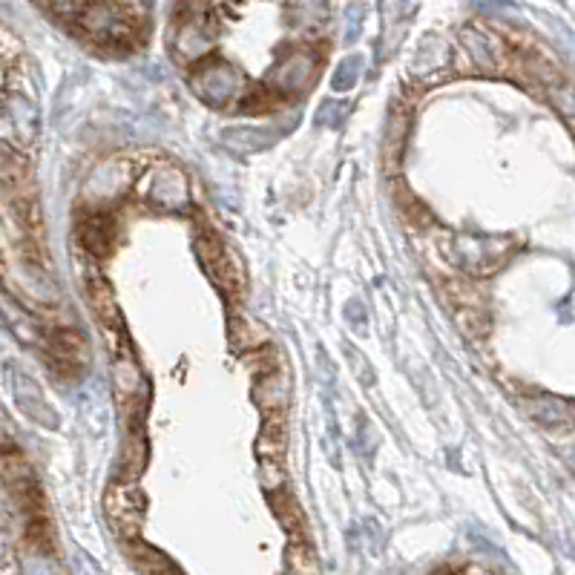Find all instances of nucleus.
<instances>
[{
	"mask_svg": "<svg viewBox=\"0 0 575 575\" xmlns=\"http://www.w3.org/2000/svg\"><path fill=\"white\" fill-rule=\"evenodd\" d=\"M446 253L463 274L489 276L501 271L512 259L515 242L512 236H498V233H455Z\"/></svg>",
	"mask_w": 575,
	"mask_h": 575,
	"instance_id": "f257e3e1",
	"label": "nucleus"
},
{
	"mask_svg": "<svg viewBox=\"0 0 575 575\" xmlns=\"http://www.w3.org/2000/svg\"><path fill=\"white\" fill-rule=\"evenodd\" d=\"M138 173H141V161L136 156H110V159H104L84 182V202L113 205L115 199H121L133 187Z\"/></svg>",
	"mask_w": 575,
	"mask_h": 575,
	"instance_id": "f03ea898",
	"label": "nucleus"
},
{
	"mask_svg": "<svg viewBox=\"0 0 575 575\" xmlns=\"http://www.w3.org/2000/svg\"><path fill=\"white\" fill-rule=\"evenodd\" d=\"M144 509H147V498H144L138 483L115 481L107 486V492H104V515H107L115 535L136 538L138 532H141V524H144Z\"/></svg>",
	"mask_w": 575,
	"mask_h": 575,
	"instance_id": "7ed1b4c3",
	"label": "nucleus"
},
{
	"mask_svg": "<svg viewBox=\"0 0 575 575\" xmlns=\"http://www.w3.org/2000/svg\"><path fill=\"white\" fill-rule=\"evenodd\" d=\"M196 256H199V262H202V268L207 271V276L213 279V285L216 288H222V291H239L242 285H245V276H242V268H239V262H236V256L225 248V242H219L216 236H199L196 239Z\"/></svg>",
	"mask_w": 575,
	"mask_h": 575,
	"instance_id": "20e7f679",
	"label": "nucleus"
},
{
	"mask_svg": "<svg viewBox=\"0 0 575 575\" xmlns=\"http://www.w3.org/2000/svg\"><path fill=\"white\" fill-rule=\"evenodd\" d=\"M190 87L210 107H225L233 98L242 95L245 78H242L239 69H233L230 64H213V67H202L199 72H193Z\"/></svg>",
	"mask_w": 575,
	"mask_h": 575,
	"instance_id": "39448f33",
	"label": "nucleus"
},
{
	"mask_svg": "<svg viewBox=\"0 0 575 575\" xmlns=\"http://www.w3.org/2000/svg\"><path fill=\"white\" fill-rule=\"evenodd\" d=\"M144 199L161 210H184L190 205V184L182 167L176 164H156L147 176Z\"/></svg>",
	"mask_w": 575,
	"mask_h": 575,
	"instance_id": "423d86ee",
	"label": "nucleus"
},
{
	"mask_svg": "<svg viewBox=\"0 0 575 575\" xmlns=\"http://www.w3.org/2000/svg\"><path fill=\"white\" fill-rule=\"evenodd\" d=\"M6 377H9V389H12V397L32 423L44 426V429H58V412L55 406L44 397V389L18 366L6 368Z\"/></svg>",
	"mask_w": 575,
	"mask_h": 575,
	"instance_id": "0eeeda50",
	"label": "nucleus"
},
{
	"mask_svg": "<svg viewBox=\"0 0 575 575\" xmlns=\"http://www.w3.org/2000/svg\"><path fill=\"white\" fill-rule=\"evenodd\" d=\"M317 72H320V61L314 52L288 49L271 72V84L285 95H299L317 81Z\"/></svg>",
	"mask_w": 575,
	"mask_h": 575,
	"instance_id": "6e6552de",
	"label": "nucleus"
},
{
	"mask_svg": "<svg viewBox=\"0 0 575 575\" xmlns=\"http://www.w3.org/2000/svg\"><path fill=\"white\" fill-rule=\"evenodd\" d=\"M133 6H115V3H84L81 26L90 32L95 41L115 44L130 38V21L124 18Z\"/></svg>",
	"mask_w": 575,
	"mask_h": 575,
	"instance_id": "1a4fd4ad",
	"label": "nucleus"
},
{
	"mask_svg": "<svg viewBox=\"0 0 575 575\" xmlns=\"http://www.w3.org/2000/svg\"><path fill=\"white\" fill-rule=\"evenodd\" d=\"M460 44L481 72H501L504 69L506 44L495 32H489L483 26H466L460 32Z\"/></svg>",
	"mask_w": 575,
	"mask_h": 575,
	"instance_id": "9d476101",
	"label": "nucleus"
},
{
	"mask_svg": "<svg viewBox=\"0 0 575 575\" xmlns=\"http://www.w3.org/2000/svg\"><path fill=\"white\" fill-rule=\"evenodd\" d=\"M173 49H176L179 61H184V64H196V61H202L207 52L213 49V32H210V23H205V21L182 23V29L176 32Z\"/></svg>",
	"mask_w": 575,
	"mask_h": 575,
	"instance_id": "9b49d317",
	"label": "nucleus"
},
{
	"mask_svg": "<svg viewBox=\"0 0 575 575\" xmlns=\"http://www.w3.org/2000/svg\"><path fill=\"white\" fill-rule=\"evenodd\" d=\"M279 136L282 127H233L222 133V144L236 156H251L259 150H268Z\"/></svg>",
	"mask_w": 575,
	"mask_h": 575,
	"instance_id": "f8f14e48",
	"label": "nucleus"
},
{
	"mask_svg": "<svg viewBox=\"0 0 575 575\" xmlns=\"http://www.w3.org/2000/svg\"><path fill=\"white\" fill-rule=\"evenodd\" d=\"M0 317L6 322V328H9L23 345H38L44 340V331H41L38 320L23 308L21 302H15V299L9 297V294H3V291H0Z\"/></svg>",
	"mask_w": 575,
	"mask_h": 575,
	"instance_id": "ddd939ff",
	"label": "nucleus"
},
{
	"mask_svg": "<svg viewBox=\"0 0 575 575\" xmlns=\"http://www.w3.org/2000/svg\"><path fill=\"white\" fill-rule=\"evenodd\" d=\"M87 297H90L92 314L98 317L104 328H121V308H118L113 285L104 276L92 274L87 279Z\"/></svg>",
	"mask_w": 575,
	"mask_h": 575,
	"instance_id": "4468645a",
	"label": "nucleus"
},
{
	"mask_svg": "<svg viewBox=\"0 0 575 575\" xmlns=\"http://www.w3.org/2000/svg\"><path fill=\"white\" fill-rule=\"evenodd\" d=\"M113 386L121 403H136V400H141L147 394V380H144V374H141V368L136 366L133 357H127V354L115 357Z\"/></svg>",
	"mask_w": 575,
	"mask_h": 575,
	"instance_id": "2eb2a0df",
	"label": "nucleus"
},
{
	"mask_svg": "<svg viewBox=\"0 0 575 575\" xmlns=\"http://www.w3.org/2000/svg\"><path fill=\"white\" fill-rule=\"evenodd\" d=\"M6 115H9V124H12V130H15V136L21 138V141H32V138L38 136V124H41V118H38V107L21 95V92H9V98H6Z\"/></svg>",
	"mask_w": 575,
	"mask_h": 575,
	"instance_id": "dca6fc26",
	"label": "nucleus"
},
{
	"mask_svg": "<svg viewBox=\"0 0 575 575\" xmlns=\"http://www.w3.org/2000/svg\"><path fill=\"white\" fill-rule=\"evenodd\" d=\"M253 400H256V406L268 414V417L282 412L285 403H288V380H285V374H279V371L265 374V377L256 383V389H253Z\"/></svg>",
	"mask_w": 575,
	"mask_h": 575,
	"instance_id": "f3484780",
	"label": "nucleus"
},
{
	"mask_svg": "<svg viewBox=\"0 0 575 575\" xmlns=\"http://www.w3.org/2000/svg\"><path fill=\"white\" fill-rule=\"evenodd\" d=\"M49 345H52V354H55L64 366L81 368L90 363V343H87L78 331H72V328L55 331Z\"/></svg>",
	"mask_w": 575,
	"mask_h": 575,
	"instance_id": "a211bd4d",
	"label": "nucleus"
},
{
	"mask_svg": "<svg viewBox=\"0 0 575 575\" xmlns=\"http://www.w3.org/2000/svg\"><path fill=\"white\" fill-rule=\"evenodd\" d=\"M449 64V46L440 35H423V41L417 44L412 58L414 75H432L437 69Z\"/></svg>",
	"mask_w": 575,
	"mask_h": 575,
	"instance_id": "6ab92c4d",
	"label": "nucleus"
},
{
	"mask_svg": "<svg viewBox=\"0 0 575 575\" xmlns=\"http://www.w3.org/2000/svg\"><path fill=\"white\" fill-rule=\"evenodd\" d=\"M285 443H288V437H285L282 417H279V414L265 417V423H262V429H259V435H256V458H259V463H262V460L279 463L282 455H285Z\"/></svg>",
	"mask_w": 575,
	"mask_h": 575,
	"instance_id": "aec40b11",
	"label": "nucleus"
},
{
	"mask_svg": "<svg viewBox=\"0 0 575 575\" xmlns=\"http://www.w3.org/2000/svg\"><path fill=\"white\" fill-rule=\"evenodd\" d=\"M529 414L547 426H567L573 420V406L564 397H552V394H535L527 403Z\"/></svg>",
	"mask_w": 575,
	"mask_h": 575,
	"instance_id": "412c9836",
	"label": "nucleus"
},
{
	"mask_svg": "<svg viewBox=\"0 0 575 575\" xmlns=\"http://www.w3.org/2000/svg\"><path fill=\"white\" fill-rule=\"evenodd\" d=\"M78 239L81 245L92 253V256H107L113 248V225L107 216H90L81 222L78 228Z\"/></svg>",
	"mask_w": 575,
	"mask_h": 575,
	"instance_id": "4be33fe9",
	"label": "nucleus"
},
{
	"mask_svg": "<svg viewBox=\"0 0 575 575\" xmlns=\"http://www.w3.org/2000/svg\"><path fill=\"white\" fill-rule=\"evenodd\" d=\"M133 561L144 575H182V570L164 555L147 544H133Z\"/></svg>",
	"mask_w": 575,
	"mask_h": 575,
	"instance_id": "5701e85b",
	"label": "nucleus"
},
{
	"mask_svg": "<svg viewBox=\"0 0 575 575\" xmlns=\"http://www.w3.org/2000/svg\"><path fill=\"white\" fill-rule=\"evenodd\" d=\"M147 446H144V435L133 432V437L127 440L124 452H121V481L136 483V478L144 472V463H147Z\"/></svg>",
	"mask_w": 575,
	"mask_h": 575,
	"instance_id": "b1692460",
	"label": "nucleus"
},
{
	"mask_svg": "<svg viewBox=\"0 0 575 575\" xmlns=\"http://www.w3.org/2000/svg\"><path fill=\"white\" fill-rule=\"evenodd\" d=\"M363 75V55H345L340 61V67L334 69V78H331V90L337 92H348L357 87Z\"/></svg>",
	"mask_w": 575,
	"mask_h": 575,
	"instance_id": "393cba45",
	"label": "nucleus"
},
{
	"mask_svg": "<svg viewBox=\"0 0 575 575\" xmlns=\"http://www.w3.org/2000/svg\"><path fill=\"white\" fill-rule=\"evenodd\" d=\"M21 570L23 575H67L64 573V567H61L52 555H46V552L41 550L23 552Z\"/></svg>",
	"mask_w": 575,
	"mask_h": 575,
	"instance_id": "a878e982",
	"label": "nucleus"
},
{
	"mask_svg": "<svg viewBox=\"0 0 575 575\" xmlns=\"http://www.w3.org/2000/svg\"><path fill=\"white\" fill-rule=\"evenodd\" d=\"M351 113V107L345 101H322L320 110H317V124L325 127V130H340L345 124V118Z\"/></svg>",
	"mask_w": 575,
	"mask_h": 575,
	"instance_id": "bb28decb",
	"label": "nucleus"
},
{
	"mask_svg": "<svg viewBox=\"0 0 575 575\" xmlns=\"http://www.w3.org/2000/svg\"><path fill=\"white\" fill-rule=\"evenodd\" d=\"M406 124H409V118L403 110H394V118H391L389 124V138H386V156L389 161H400V150H403V141H406Z\"/></svg>",
	"mask_w": 575,
	"mask_h": 575,
	"instance_id": "cd10ccee",
	"label": "nucleus"
},
{
	"mask_svg": "<svg viewBox=\"0 0 575 575\" xmlns=\"http://www.w3.org/2000/svg\"><path fill=\"white\" fill-rule=\"evenodd\" d=\"M230 331H233V340H236V345H259V337H262V331H259L251 320H245V317L233 320Z\"/></svg>",
	"mask_w": 575,
	"mask_h": 575,
	"instance_id": "c85d7f7f",
	"label": "nucleus"
},
{
	"mask_svg": "<svg viewBox=\"0 0 575 575\" xmlns=\"http://www.w3.org/2000/svg\"><path fill=\"white\" fill-rule=\"evenodd\" d=\"M0 475H3V478H6L9 483L29 481V466H26L21 458L9 455V458L0 460Z\"/></svg>",
	"mask_w": 575,
	"mask_h": 575,
	"instance_id": "c756f323",
	"label": "nucleus"
},
{
	"mask_svg": "<svg viewBox=\"0 0 575 575\" xmlns=\"http://www.w3.org/2000/svg\"><path fill=\"white\" fill-rule=\"evenodd\" d=\"M259 478H262V486L268 489V492H274V489H279L282 486V466L279 463H271V460H262L259 463Z\"/></svg>",
	"mask_w": 575,
	"mask_h": 575,
	"instance_id": "7c9ffc66",
	"label": "nucleus"
},
{
	"mask_svg": "<svg viewBox=\"0 0 575 575\" xmlns=\"http://www.w3.org/2000/svg\"><path fill=\"white\" fill-rule=\"evenodd\" d=\"M348 12H351L354 18H351V29H345V44H354V41L360 38V29H363L360 15L366 12V6H360V3H351V6H348Z\"/></svg>",
	"mask_w": 575,
	"mask_h": 575,
	"instance_id": "2f4dec72",
	"label": "nucleus"
},
{
	"mask_svg": "<svg viewBox=\"0 0 575 575\" xmlns=\"http://www.w3.org/2000/svg\"><path fill=\"white\" fill-rule=\"evenodd\" d=\"M345 317L354 322L357 328H363V320H366V311H363V305H360L357 299H351V302L345 305Z\"/></svg>",
	"mask_w": 575,
	"mask_h": 575,
	"instance_id": "473e14b6",
	"label": "nucleus"
},
{
	"mask_svg": "<svg viewBox=\"0 0 575 575\" xmlns=\"http://www.w3.org/2000/svg\"><path fill=\"white\" fill-rule=\"evenodd\" d=\"M12 167H15V156L0 144V179H6L12 173Z\"/></svg>",
	"mask_w": 575,
	"mask_h": 575,
	"instance_id": "72a5a7b5",
	"label": "nucleus"
},
{
	"mask_svg": "<svg viewBox=\"0 0 575 575\" xmlns=\"http://www.w3.org/2000/svg\"><path fill=\"white\" fill-rule=\"evenodd\" d=\"M6 446H12V435H9V426H6V420L0 417V449H6Z\"/></svg>",
	"mask_w": 575,
	"mask_h": 575,
	"instance_id": "f704fd0d",
	"label": "nucleus"
},
{
	"mask_svg": "<svg viewBox=\"0 0 575 575\" xmlns=\"http://www.w3.org/2000/svg\"><path fill=\"white\" fill-rule=\"evenodd\" d=\"M432 575H455V573H449V570H437V573H432Z\"/></svg>",
	"mask_w": 575,
	"mask_h": 575,
	"instance_id": "c9c22d12",
	"label": "nucleus"
},
{
	"mask_svg": "<svg viewBox=\"0 0 575 575\" xmlns=\"http://www.w3.org/2000/svg\"><path fill=\"white\" fill-rule=\"evenodd\" d=\"M386 575H391V573H386Z\"/></svg>",
	"mask_w": 575,
	"mask_h": 575,
	"instance_id": "e433bc0d",
	"label": "nucleus"
}]
</instances>
